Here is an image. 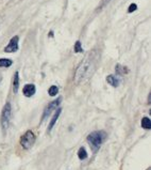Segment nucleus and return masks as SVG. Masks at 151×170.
<instances>
[{
	"label": "nucleus",
	"instance_id": "1",
	"mask_svg": "<svg viewBox=\"0 0 151 170\" xmlns=\"http://www.w3.org/2000/svg\"><path fill=\"white\" fill-rule=\"evenodd\" d=\"M96 68V56L94 52H89L86 57L84 58L80 66H78L77 71L75 73V83H80L87 79L92 74H93L94 70Z\"/></svg>",
	"mask_w": 151,
	"mask_h": 170
},
{
	"label": "nucleus",
	"instance_id": "2",
	"mask_svg": "<svg viewBox=\"0 0 151 170\" xmlns=\"http://www.w3.org/2000/svg\"><path fill=\"white\" fill-rule=\"evenodd\" d=\"M106 133L102 131L99 132H93L87 136V142L89 143V146L93 149V152H97L99 150L100 146L103 142L104 138H106Z\"/></svg>",
	"mask_w": 151,
	"mask_h": 170
},
{
	"label": "nucleus",
	"instance_id": "3",
	"mask_svg": "<svg viewBox=\"0 0 151 170\" xmlns=\"http://www.w3.org/2000/svg\"><path fill=\"white\" fill-rule=\"evenodd\" d=\"M11 118H12V107L10 103H7L5 105V107H3L2 112H1V117H0V124H1V129H2L3 132H5L9 129Z\"/></svg>",
	"mask_w": 151,
	"mask_h": 170
},
{
	"label": "nucleus",
	"instance_id": "4",
	"mask_svg": "<svg viewBox=\"0 0 151 170\" xmlns=\"http://www.w3.org/2000/svg\"><path fill=\"white\" fill-rule=\"evenodd\" d=\"M34 142H35V135L32 131H27L20 137V146L24 149H26V150L32 148Z\"/></svg>",
	"mask_w": 151,
	"mask_h": 170
},
{
	"label": "nucleus",
	"instance_id": "5",
	"mask_svg": "<svg viewBox=\"0 0 151 170\" xmlns=\"http://www.w3.org/2000/svg\"><path fill=\"white\" fill-rule=\"evenodd\" d=\"M61 101H62V98H61V97H59L58 100H55V101H53V102H51L49 105H48L47 107H46V108H45V110H44L43 117H42V120L44 121L46 118H47L48 116H50V113H51L52 111L54 110V109H56V107H58L59 105H60Z\"/></svg>",
	"mask_w": 151,
	"mask_h": 170
},
{
	"label": "nucleus",
	"instance_id": "6",
	"mask_svg": "<svg viewBox=\"0 0 151 170\" xmlns=\"http://www.w3.org/2000/svg\"><path fill=\"white\" fill-rule=\"evenodd\" d=\"M18 41H19V37L17 35L13 37L11 40H10L9 44L5 46V52H15L18 50Z\"/></svg>",
	"mask_w": 151,
	"mask_h": 170
},
{
	"label": "nucleus",
	"instance_id": "7",
	"mask_svg": "<svg viewBox=\"0 0 151 170\" xmlns=\"http://www.w3.org/2000/svg\"><path fill=\"white\" fill-rule=\"evenodd\" d=\"M35 91H36V89H35V86L33 85V83H28V85L25 86L24 89H22V93H24V95L27 96V97L33 96L35 94Z\"/></svg>",
	"mask_w": 151,
	"mask_h": 170
},
{
	"label": "nucleus",
	"instance_id": "8",
	"mask_svg": "<svg viewBox=\"0 0 151 170\" xmlns=\"http://www.w3.org/2000/svg\"><path fill=\"white\" fill-rule=\"evenodd\" d=\"M61 111H62V108H58V110H56L55 113L53 115V117H52L51 121H50V123H49V126H48V132H50L53 129L54 124L56 123V121H58L59 117H60V115H61Z\"/></svg>",
	"mask_w": 151,
	"mask_h": 170
},
{
	"label": "nucleus",
	"instance_id": "9",
	"mask_svg": "<svg viewBox=\"0 0 151 170\" xmlns=\"http://www.w3.org/2000/svg\"><path fill=\"white\" fill-rule=\"evenodd\" d=\"M106 81H108L111 86H113L114 88H117L119 86V79L117 78L116 76H114V75H109V76L106 77Z\"/></svg>",
	"mask_w": 151,
	"mask_h": 170
},
{
	"label": "nucleus",
	"instance_id": "10",
	"mask_svg": "<svg viewBox=\"0 0 151 170\" xmlns=\"http://www.w3.org/2000/svg\"><path fill=\"white\" fill-rule=\"evenodd\" d=\"M18 88H19V74H18V72H15V75H14V78H13V91H14V93H17Z\"/></svg>",
	"mask_w": 151,
	"mask_h": 170
},
{
	"label": "nucleus",
	"instance_id": "11",
	"mask_svg": "<svg viewBox=\"0 0 151 170\" xmlns=\"http://www.w3.org/2000/svg\"><path fill=\"white\" fill-rule=\"evenodd\" d=\"M142 127L145 129H151V121L149 118L145 117V118L142 119Z\"/></svg>",
	"mask_w": 151,
	"mask_h": 170
},
{
	"label": "nucleus",
	"instance_id": "12",
	"mask_svg": "<svg viewBox=\"0 0 151 170\" xmlns=\"http://www.w3.org/2000/svg\"><path fill=\"white\" fill-rule=\"evenodd\" d=\"M13 61L11 59H0V68H9L12 66Z\"/></svg>",
	"mask_w": 151,
	"mask_h": 170
},
{
	"label": "nucleus",
	"instance_id": "13",
	"mask_svg": "<svg viewBox=\"0 0 151 170\" xmlns=\"http://www.w3.org/2000/svg\"><path fill=\"white\" fill-rule=\"evenodd\" d=\"M78 157L81 159V161H84V159H86L87 157V152L86 150H85V148H80L78 151Z\"/></svg>",
	"mask_w": 151,
	"mask_h": 170
},
{
	"label": "nucleus",
	"instance_id": "14",
	"mask_svg": "<svg viewBox=\"0 0 151 170\" xmlns=\"http://www.w3.org/2000/svg\"><path fill=\"white\" fill-rule=\"evenodd\" d=\"M116 72L118 73V74H120V75L127 74L128 69L125 68V66H120V64H117V66H116Z\"/></svg>",
	"mask_w": 151,
	"mask_h": 170
},
{
	"label": "nucleus",
	"instance_id": "15",
	"mask_svg": "<svg viewBox=\"0 0 151 170\" xmlns=\"http://www.w3.org/2000/svg\"><path fill=\"white\" fill-rule=\"evenodd\" d=\"M58 92H59V88L56 86H51L49 88V90H48V93H49L50 96H55L58 94Z\"/></svg>",
	"mask_w": 151,
	"mask_h": 170
},
{
	"label": "nucleus",
	"instance_id": "16",
	"mask_svg": "<svg viewBox=\"0 0 151 170\" xmlns=\"http://www.w3.org/2000/svg\"><path fill=\"white\" fill-rule=\"evenodd\" d=\"M73 50H75V52H82L83 49H82V46H81V42L80 41H77L75 44V48H73Z\"/></svg>",
	"mask_w": 151,
	"mask_h": 170
},
{
	"label": "nucleus",
	"instance_id": "17",
	"mask_svg": "<svg viewBox=\"0 0 151 170\" xmlns=\"http://www.w3.org/2000/svg\"><path fill=\"white\" fill-rule=\"evenodd\" d=\"M136 9H137V5H136L135 3H131L129 9H128V12H129V13H132V12L136 11Z\"/></svg>",
	"mask_w": 151,
	"mask_h": 170
},
{
	"label": "nucleus",
	"instance_id": "18",
	"mask_svg": "<svg viewBox=\"0 0 151 170\" xmlns=\"http://www.w3.org/2000/svg\"><path fill=\"white\" fill-rule=\"evenodd\" d=\"M110 1H111V0H102L101 3H100V5H99V8H98V10H101L103 7H106V5H108Z\"/></svg>",
	"mask_w": 151,
	"mask_h": 170
}]
</instances>
